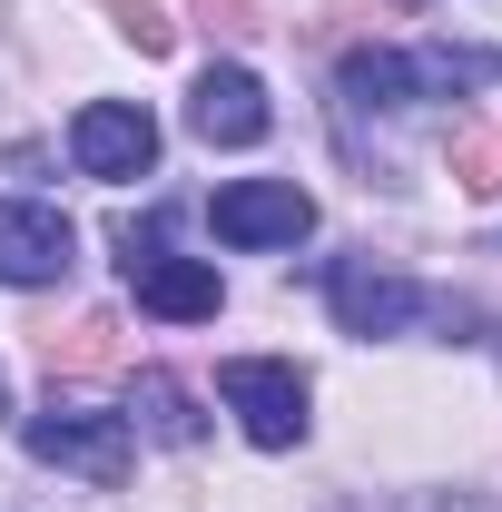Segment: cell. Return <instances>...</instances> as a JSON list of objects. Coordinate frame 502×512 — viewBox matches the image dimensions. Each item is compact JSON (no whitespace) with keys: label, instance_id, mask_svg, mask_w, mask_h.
Returning a JSON list of instances; mask_svg holds the SVG:
<instances>
[{"label":"cell","instance_id":"6da1fadb","mask_svg":"<svg viewBox=\"0 0 502 512\" xmlns=\"http://www.w3.org/2000/svg\"><path fill=\"white\" fill-rule=\"evenodd\" d=\"M217 394L247 414V434L266 453H286L296 434H306V375L276 365V355H237V365H217Z\"/></svg>","mask_w":502,"mask_h":512},{"label":"cell","instance_id":"7a4b0ae2","mask_svg":"<svg viewBox=\"0 0 502 512\" xmlns=\"http://www.w3.org/2000/svg\"><path fill=\"white\" fill-rule=\"evenodd\" d=\"M69 158L89 168V178H148L158 168V119L148 109H128V99H89L79 119H69Z\"/></svg>","mask_w":502,"mask_h":512},{"label":"cell","instance_id":"3957f363","mask_svg":"<svg viewBox=\"0 0 502 512\" xmlns=\"http://www.w3.org/2000/svg\"><path fill=\"white\" fill-rule=\"evenodd\" d=\"M217 237L227 247H296L315 227V197L296 188V178H237V188H217Z\"/></svg>","mask_w":502,"mask_h":512},{"label":"cell","instance_id":"277c9868","mask_svg":"<svg viewBox=\"0 0 502 512\" xmlns=\"http://www.w3.org/2000/svg\"><path fill=\"white\" fill-rule=\"evenodd\" d=\"M30 453L60 463V473H89V483H128V424L119 414L50 404V414H30Z\"/></svg>","mask_w":502,"mask_h":512},{"label":"cell","instance_id":"5b68a950","mask_svg":"<svg viewBox=\"0 0 502 512\" xmlns=\"http://www.w3.org/2000/svg\"><path fill=\"white\" fill-rule=\"evenodd\" d=\"M325 296H335V325L345 335H404V325L424 316V286L394 276V266H375V256H345L325 276Z\"/></svg>","mask_w":502,"mask_h":512},{"label":"cell","instance_id":"8992f818","mask_svg":"<svg viewBox=\"0 0 502 512\" xmlns=\"http://www.w3.org/2000/svg\"><path fill=\"white\" fill-rule=\"evenodd\" d=\"M188 128L207 148H256V138H266V89H256V69L207 60L197 89H188Z\"/></svg>","mask_w":502,"mask_h":512},{"label":"cell","instance_id":"52a82bcc","mask_svg":"<svg viewBox=\"0 0 502 512\" xmlns=\"http://www.w3.org/2000/svg\"><path fill=\"white\" fill-rule=\"evenodd\" d=\"M79 227H69L60 207H0V286H60L69 266H79Z\"/></svg>","mask_w":502,"mask_h":512},{"label":"cell","instance_id":"ba28073f","mask_svg":"<svg viewBox=\"0 0 502 512\" xmlns=\"http://www.w3.org/2000/svg\"><path fill=\"white\" fill-rule=\"evenodd\" d=\"M128 286H138L148 316H168V325H207L217 316V266H197V256H138Z\"/></svg>","mask_w":502,"mask_h":512},{"label":"cell","instance_id":"9c48e42d","mask_svg":"<svg viewBox=\"0 0 502 512\" xmlns=\"http://www.w3.org/2000/svg\"><path fill=\"white\" fill-rule=\"evenodd\" d=\"M40 355H50V375H119L128 365V325L119 316H79L69 335H50Z\"/></svg>","mask_w":502,"mask_h":512},{"label":"cell","instance_id":"30bf717a","mask_svg":"<svg viewBox=\"0 0 502 512\" xmlns=\"http://www.w3.org/2000/svg\"><path fill=\"white\" fill-rule=\"evenodd\" d=\"M138 424H148L158 444H197V434H207V414H197V394L178 375H138Z\"/></svg>","mask_w":502,"mask_h":512},{"label":"cell","instance_id":"8fae6325","mask_svg":"<svg viewBox=\"0 0 502 512\" xmlns=\"http://www.w3.org/2000/svg\"><path fill=\"white\" fill-rule=\"evenodd\" d=\"M109 20H119V40L138 60H158L168 40H178V20H168V0H109Z\"/></svg>","mask_w":502,"mask_h":512},{"label":"cell","instance_id":"7c38bea8","mask_svg":"<svg viewBox=\"0 0 502 512\" xmlns=\"http://www.w3.org/2000/svg\"><path fill=\"white\" fill-rule=\"evenodd\" d=\"M453 178H463V197H493L502 188V138L463 128V138H453Z\"/></svg>","mask_w":502,"mask_h":512},{"label":"cell","instance_id":"4fadbf2b","mask_svg":"<svg viewBox=\"0 0 502 512\" xmlns=\"http://www.w3.org/2000/svg\"><path fill=\"white\" fill-rule=\"evenodd\" d=\"M197 20H207V30H247L256 0H197Z\"/></svg>","mask_w":502,"mask_h":512},{"label":"cell","instance_id":"5bb4252c","mask_svg":"<svg viewBox=\"0 0 502 512\" xmlns=\"http://www.w3.org/2000/svg\"><path fill=\"white\" fill-rule=\"evenodd\" d=\"M0 414H10V375H0Z\"/></svg>","mask_w":502,"mask_h":512}]
</instances>
